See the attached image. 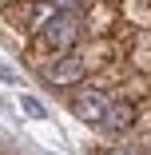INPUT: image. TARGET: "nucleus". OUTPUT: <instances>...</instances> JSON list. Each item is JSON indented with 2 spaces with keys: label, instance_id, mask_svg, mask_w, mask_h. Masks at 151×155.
<instances>
[{
  "label": "nucleus",
  "instance_id": "obj_1",
  "mask_svg": "<svg viewBox=\"0 0 151 155\" xmlns=\"http://www.w3.org/2000/svg\"><path fill=\"white\" fill-rule=\"evenodd\" d=\"M84 40V16L80 12H56L52 20H44L32 36L24 40V56L36 68H44L48 60L76 52V44Z\"/></svg>",
  "mask_w": 151,
  "mask_h": 155
},
{
  "label": "nucleus",
  "instance_id": "obj_2",
  "mask_svg": "<svg viewBox=\"0 0 151 155\" xmlns=\"http://www.w3.org/2000/svg\"><path fill=\"white\" fill-rule=\"evenodd\" d=\"M107 104H111V96H107L103 87H96V84H80V87H72V100H68L72 115L84 119V123H92V127H103Z\"/></svg>",
  "mask_w": 151,
  "mask_h": 155
},
{
  "label": "nucleus",
  "instance_id": "obj_3",
  "mask_svg": "<svg viewBox=\"0 0 151 155\" xmlns=\"http://www.w3.org/2000/svg\"><path fill=\"white\" fill-rule=\"evenodd\" d=\"M40 76H44L52 87H64V91H72V87H80V84L87 80V64L80 60V52H68V56H56V60H48V64L40 68Z\"/></svg>",
  "mask_w": 151,
  "mask_h": 155
},
{
  "label": "nucleus",
  "instance_id": "obj_4",
  "mask_svg": "<svg viewBox=\"0 0 151 155\" xmlns=\"http://www.w3.org/2000/svg\"><path fill=\"white\" fill-rule=\"evenodd\" d=\"M135 119H139V111H135V104H131L127 96H111V104H107V115H103V127H107L111 135H123V131H131V127H135Z\"/></svg>",
  "mask_w": 151,
  "mask_h": 155
},
{
  "label": "nucleus",
  "instance_id": "obj_5",
  "mask_svg": "<svg viewBox=\"0 0 151 155\" xmlns=\"http://www.w3.org/2000/svg\"><path fill=\"white\" fill-rule=\"evenodd\" d=\"M127 56H131V64L139 72H151V36H135L131 48H127Z\"/></svg>",
  "mask_w": 151,
  "mask_h": 155
},
{
  "label": "nucleus",
  "instance_id": "obj_6",
  "mask_svg": "<svg viewBox=\"0 0 151 155\" xmlns=\"http://www.w3.org/2000/svg\"><path fill=\"white\" fill-rule=\"evenodd\" d=\"M87 4H92V0H52V8H56V12H80V16H84Z\"/></svg>",
  "mask_w": 151,
  "mask_h": 155
},
{
  "label": "nucleus",
  "instance_id": "obj_7",
  "mask_svg": "<svg viewBox=\"0 0 151 155\" xmlns=\"http://www.w3.org/2000/svg\"><path fill=\"white\" fill-rule=\"evenodd\" d=\"M20 104H24V111L32 115V119H44V104H40L36 96H20Z\"/></svg>",
  "mask_w": 151,
  "mask_h": 155
},
{
  "label": "nucleus",
  "instance_id": "obj_8",
  "mask_svg": "<svg viewBox=\"0 0 151 155\" xmlns=\"http://www.w3.org/2000/svg\"><path fill=\"white\" fill-rule=\"evenodd\" d=\"M103 155H139V151H131V147H103Z\"/></svg>",
  "mask_w": 151,
  "mask_h": 155
}]
</instances>
